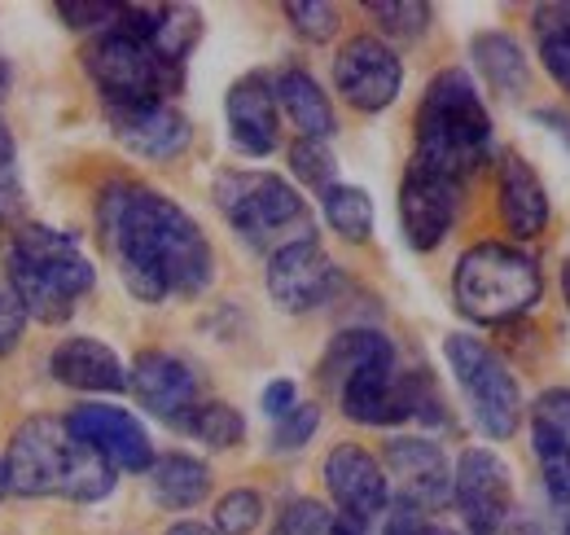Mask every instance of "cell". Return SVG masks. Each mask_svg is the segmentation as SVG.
I'll use <instances>...</instances> for the list:
<instances>
[{
  "instance_id": "37",
  "label": "cell",
  "mask_w": 570,
  "mask_h": 535,
  "mask_svg": "<svg viewBox=\"0 0 570 535\" xmlns=\"http://www.w3.org/2000/svg\"><path fill=\"white\" fill-rule=\"evenodd\" d=\"M382 535H430V518L417 509V505L395 500V509L386 514V527H382Z\"/></svg>"
},
{
  "instance_id": "13",
  "label": "cell",
  "mask_w": 570,
  "mask_h": 535,
  "mask_svg": "<svg viewBox=\"0 0 570 535\" xmlns=\"http://www.w3.org/2000/svg\"><path fill=\"white\" fill-rule=\"evenodd\" d=\"M338 290V264L325 255L316 237L289 242L268 255V294L282 312H312L330 303Z\"/></svg>"
},
{
  "instance_id": "41",
  "label": "cell",
  "mask_w": 570,
  "mask_h": 535,
  "mask_svg": "<svg viewBox=\"0 0 570 535\" xmlns=\"http://www.w3.org/2000/svg\"><path fill=\"white\" fill-rule=\"evenodd\" d=\"M167 535H219V532L203 527V523H176V527H167Z\"/></svg>"
},
{
  "instance_id": "3",
  "label": "cell",
  "mask_w": 570,
  "mask_h": 535,
  "mask_svg": "<svg viewBox=\"0 0 570 535\" xmlns=\"http://www.w3.org/2000/svg\"><path fill=\"white\" fill-rule=\"evenodd\" d=\"M13 496H67L75 505H92L115 492L119 469L79 444L62 417H27L4 453Z\"/></svg>"
},
{
  "instance_id": "12",
  "label": "cell",
  "mask_w": 570,
  "mask_h": 535,
  "mask_svg": "<svg viewBox=\"0 0 570 535\" xmlns=\"http://www.w3.org/2000/svg\"><path fill=\"white\" fill-rule=\"evenodd\" d=\"M461 194H465L461 181H452L443 172H430L422 163H409L404 185H400L404 242L413 251H434L448 237V228L456 224V215H461Z\"/></svg>"
},
{
  "instance_id": "42",
  "label": "cell",
  "mask_w": 570,
  "mask_h": 535,
  "mask_svg": "<svg viewBox=\"0 0 570 535\" xmlns=\"http://www.w3.org/2000/svg\"><path fill=\"white\" fill-rule=\"evenodd\" d=\"M9 84H13V70H9V62H4V58H0V97H4V93H9Z\"/></svg>"
},
{
  "instance_id": "23",
  "label": "cell",
  "mask_w": 570,
  "mask_h": 535,
  "mask_svg": "<svg viewBox=\"0 0 570 535\" xmlns=\"http://www.w3.org/2000/svg\"><path fill=\"white\" fill-rule=\"evenodd\" d=\"M212 492V469L203 466L198 457L189 453H167V457H154L149 466V496L163 505V509H194L203 505Z\"/></svg>"
},
{
  "instance_id": "8",
  "label": "cell",
  "mask_w": 570,
  "mask_h": 535,
  "mask_svg": "<svg viewBox=\"0 0 570 535\" xmlns=\"http://www.w3.org/2000/svg\"><path fill=\"white\" fill-rule=\"evenodd\" d=\"M83 67L92 84L101 88L106 106H137V101H163L167 93L180 88V67L154 54V45L141 40L124 18L106 27L88 49Z\"/></svg>"
},
{
  "instance_id": "36",
  "label": "cell",
  "mask_w": 570,
  "mask_h": 535,
  "mask_svg": "<svg viewBox=\"0 0 570 535\" xmlns=\"http://www.w3.org/2000/svg\"><path fill=\"white\" fill-rule=\"evenodd\" d=\"M124 13V4H106V0H62L58 18L75 31H92V27H115Z\"/></svg>"
},
{
  "instance_id": "11",
  "label": "cell",
  "mask_w": 570,
  "mask_h": 535,
  "mask_svg": "<svg viewBox=\"0 0 570 535\" xmlns=\"http://www.w3.org/2000/svg\"><path fill=\"white\" fill-rule=\"evenodd\" d=\"M334 84H338V93H343V101L352 110L377 115L404 88L400 54L377 36H352L334 58Z\"/></svg>"
},
{
  "instance_id": "45",
  "label": "cell",
  "mask_w": 570,
  "mask_h": 535,
  "mask_svg": "<svg viewBox=\"0 0 570 535\" xmlns=\"http://www.w3.org/2000/svg\"><path fill=\"white\" fill-rule=\"evenodd\" d=\"M509 535H540V527H531V523H522V527H513Z\"/></svg>"
},
{
  "instance_id": "4",
  "label": "cell",
  "mask_w": 570,
  "mask_h": 535,
  "mask_svg": "<svg viewBox=\"0 0 570 535\" xmlns=\"http://www.w3.org/2000/svg\"><path fill=\"white\" fill-rule=\"evenodd\" d=\"M488 149H492V115H488L474 79L456 67L439 70L417 106L413 163L465 185V176L483 167Z\"/></svg>"
},
{
  "instance_id": "22",
  "label": "cell",
  "mask_w": 570,
  "mask_h": 535,
  "mask_svg": "<svg viewBox=\"0 0 570 535\" xmlns=\"http://www.w3.org/2000/svg\"><path fill=\"white\" fill-rule=\"evenodd\" d=\"M273 93H277V106L289 115V124L307 136V140H330L334 136V128H338L334 106H330V97L321 93V84L303 67L277 70Z\"/></svg>"
},
{
  "instance_id": "25",
  "label": "cell",
  "mask_w": 570,
  "mask_h": 535,
  "mask_svg": "<svg viewBox=\"0 0 570 535\" xmlns=\"http://www.w3.org/2000/svg\"><path fill=\"white\" fill-rule=\"evenodd\" d=\"M531 448H535V461H540V457L570 453V391L567 387H553V391H544L540 400L531 403Z\"/></svg>"
},
{
  "instance_id": "33",
  "label": "cell",
  "mask_w": 570,
  "mask_h": 535,
  "mask_svg": "<svg viewBox=\"0 0 570 535\" xmlns=\"http://www.w3.org/2000/svg\"><path fill=\"white\" fill-rule=\"evenodd\" d=\"M330 527H334L330 509L321 500H312V496H298V500H289L277 514V523H273L268 535H330Z\"/></svg>"
},
{
  "instance_id": "15",
  "label": "cell",
  "mask_w": 570,
  "mask_h": 535,
  "mask_svg": "<svg viewBox=\"0 0 570 535\" xmlns=\"http://www.w3.org/2000/svg\"><path fill=\"white\" fill-rule=\"evenodd\" d=\"M128 387L145 412H154L167 426H180L203 403V382H198L194 364L171 351H141L128 369Z\"/></svg>"
},
{
  "instance_id": "43",
  "label": "cell",
  "mask_w": 570,
  "mask_h": 535,
  "mask_svg": "<svg viewBox=\"0 0 570 535\" xmlns=\"http://www.w3.org/2000/svg\"><path fill=\"white\" fill-rule=\"evenodd\" d=\"M562 299H567V308H570V255L562 260Z\"/></svg>"
},
{
  "instance_id": "19",
  "label": "cell",
  "mask_w": 570,
  "mask_h": 535,
  "mask_svg": "<svg viewBox=\"0 0 570 535\" xmlns=\"http://www.w3.org/2000/svg\"><path fill=\"white\" fill-rule=\"evenodd\" d=\"M106 124L119 145L141 158H176L189 145V119L171 101H137V106H106Z\"/></svg>"
},
{
  "instance_id": "10",
  "label": "cell",
  "mask_w": 570,
  "mask_h": 535,
  "mask_svg": "<svg viewBox=\"0 0 570 535\" xmlns=\"http://www.w3.org/2000/svg\"><path fill=\"white\" fill-rule=\"evenodd\" d=\"M452 505L470 535L504 532L513 514V474L492 448H465L452 469Z\"/></svg>"
},
{
  "instance_id": "6",
  "label": "cell",
  "mask_w": 570,
  "mask_h": 535,
  "mask_svg": "<svg viewBox=\"0 0 570 535\" xmlns=\"http://www.w3.org/2000/svg\"><path fill=\"white\" fill-rule=\"evenodd\" d=\"M540 290H544V276L535 260L504 242L470 246L452 272L456 312L479 325H504L513 317H527L540 303Z\"/></svg>"
},
{
  "instance_id": "7",
  "label": "cell",
  "mask_w": 570,
  "mask_h": 535,
  "mask_svg": "<svg viewBox=\"0 0 570 535\" xmlns=\"http://www.w3.org/2000/svg\"><path fill=\"white\" fill-rule=\"evenodd\" d=\"M212 194L224 220L259 251H282L289 242L312 237L307 202L273 172H219Z\"/></svg>"
},
{
  "instance_id": "2",
  "label": "cell",
  "mask_w": 570,
  "mask_h": 535,
  "mask_svg": "<svg viewBox=\"0 0 570 535\" xmlns=\"http://www.w3.org/2000/svg\"><path fill=\"white\" fill-rule=\"evenodd\" d=\"M321 382L338 391L343 412L360 426H400V421H434L439 391L426 373H400L395 342L377 330H343L321 356Z\"/></svg>"
},
{
  "instance_id": "44",
  "label": "cell",
  "mask_w": 570,
  "mask_h": 535,
  "mask_svg": "<svg viewBox=\"0 0 570 535\" xmlns=\"http://www.w3.org/2000/svg\"><path fill=\"white\" fill-rule=\"evenodd\" d=\"M9 496V469H4V457H0V500Z\"/></svg>"
},
{
  "instance_id": "9",
  "label": "cell",
  "mask_w": 570,
  "mask_h": 535,
  "mask_svg": "<svg viewBox=\"0 0 570 535\" xmlns=\"http://www.w3.org/2000/svg\"><path fill=\"white\" fill-rule=\"evenodd\" d=\"M443 356H448V369L470 403L474 421L483 426V435L509 439L522 421V387H518L513 369L500 360L497 347H488L483 338L448 334Z\"/></svg>"
},
{
  "instance_id": "5",
  "label": "cell",
  "mask_w": 570,
  "mask_h": 535,
  "mask_svg": "<svg viewBox=\"0 0 570 535\" xmlns=\"http://www.w3.org/2000/svg\"><path fill=\"white\" fill-rule=\"evenodd\" d=\"M9 285L27 303V317L45 325L71 321L75 303L97 285V268L79 251L71 233L45 228V224H22L9 242Z\"/></svg>"
},
{
  "instance_id": "40",
  "label": "cell",
  "mask_w": 570,
  "mask_h": 535,
  "mask_svg": "<svg viewBox=\"0 0 570 535\" xmlns=\"http://www.w3.org/2000/svg\"><path fill=\"white\" fill-rule=\"evenodd\" d=\"M330 535H368V527H364V523H352V518H343V514H338V518H334V527H330Z\"/></svg>"
},
{
  "instance_id": "31",
  "label": "cell",
  "mask_w": 570,
  "mask_h": 535,
  "mask_svg": "<svg viewBox=\"0 0 570 535\" xmlns=\"http://www.w3.org/2000/svg\"><path fill=\"white\" fill-rule=\"evenodd\" d=\"M264 523V500L259 492L250 487H237V492H224L219 505H215V532L219 535H250Z\"/></svg>"
},
{
  "instance_id": "17",
  "label": "cell",
  "mask_w": 570,
  "mask_h": 535,
  "mask_svg": "<svg viewBox=\"0 0 570 535\" xmlns=\"http://www.w3.org/2000/svg\"><path fill=\"white\" fill-rule=\"evenodd\" d=\"M386 469L400 483V500L417 505L422 514H434L452 500V466L434 439L395 435L386 444Z\"/></svg>"
},
{
  "instance_id": "38",
  "label": "cell",
  "mask_w": 570,
  "mask_h": 535,
  "mask_svg": "<svg viewBox=\"0 0 570 535\" xmlns=\"http://www.w3.org/2000/svg\"><path fill=\"white\" fill-rule=\"evenodd\" d=\"M264 412H268V417H273V421H282L285 412H294V408H298V391H294V382H289V378H277V382H268V387H264Z\"/></svg>"
},
{
  "instance_id": "20",
  "label": "cell",
  "mask_w": 570,
  "mask_h": 535,
  "mask_svg": "<svg viewBox=\"0 0 570 535\" xmlns=\"http://www.w3.org/2000/svg\"><path fill=\"white\" fill-rule=\"evenodd\" d=\"M497 206L504 228L518 242H531L549 228V194L540 172L522 158V154H504L497 167Z\"/></svg>"
},
{
  "instance_id": "30",
  "label": "cell",
  "mask_w": 570,
  "mask_h": 535,
  "mask_svg": "<svg viewBox=\"0 0 570 535\" xmlns=\"http://www.w3.org/2000/svg\"><path fill=\"white\" fill-rule=\"evenodd\" d=\"M364 9H368V18H377V27L386 36H400V40H417L430 27V4L422 0H373Z\"/></svg>"
},
{
  "instance_id": "29",
  "label": "cell",
  "mask_w": 570,
  "mask_h": 535,
  "mask_svg": "<svg viewBox=\"0 0 570 535\" xmlns=\"http://www.w3.org/2000/svg\"><path fill=\"white\" fill-rule=\"evenodd\" d=\"M289 172H294L307 189H316V194H325V189L338 185V163H334V154H330L325 140L298 136V140L289 145Z\"/></svg>"
},
{
  "instance_id": "1",
  "label": "cell",
  "mask_w": 570,
  "mask_h": 535,
  "mask_svg": "<svg viewBox=\"0 0 570 535\" xmlns=\"http://www.w3.org/2000/svg\"><path fill=\"white\" fill-rule=\"evenodd\" d=\"M97 233L141 303H163L171 294L194 299L212 285L215 255L198 220L149 185L110 181L97 194Z\"/></svg>"
},
{
  "instance_id": "14",
  "label": "cell",
  "mask_w": 570,
  "mask_h": 535,
  "mask_svg": "<svg viewBox=\"0 0 570 535\" xmlns=\"http://www.w3.org/2000/svg\"><path fill=\"white\" fill-rule=\"evenodd\" d=\"M71 435L79 444H88L97 457H106L115 469L124 474H149L154 466V444L145 435V426L115 403H79L67 417Z\"/></svg>"
},
{
  "instance_id": "35",
  "label": "cell",
  "mask_w": 570,
  "mask_h": 535,
  "mask_svg": "<svg viewBox=\"0 0 570 535\" xmlns=\"http://www.w3.org/2000/svg\"><path fill=\"white\" fill-rule=\"evenodd\" d=\"M316 426H321V408H316V403H298L294 412H285L282 421H277V430H273V448H277V453L303 448V444L316 435Z\"/></svg>"
},
{
  "instance_id": "32",
  "label": "cell",
  "mask_w": 570,
  "mask_h": 535,
  "mask_svg": "<svg viewBox=\"0 0 570 535\" xmlns=\"http://www.w3.org/2000/svg\"><path fill=\"white\" fill-rule=\"evenodd\" d=\"M285 18H289V27H294L303 40H312V45H325V40L338 31V9L325 4V0H289V4H285Z\"/></svg>"
},
{
  "instance_id": "24",
  "label": "cell",
  "mask_w": 570,
  "mask_h": 535,
  "mask_svg": "<svg viewBox=\"0 0 570 535\" xmlns=\"http://www.w3.org/2000/svg\"><path fill=\"white\" fill-rule=\"evenodd\" d=\"M470 49H474V67L483 70V79H488L492 93H500V97L527 93L531 70H527V54H522V45L513 36H504V31H479Z\"/></svg>"
},
{
  "instance_id": "28",
  "label": "cell",
  "mask_w": 570,
  "mask_h": 535,
  "mask_svg": "<svg viewBox=\"0 0 570 535\" xmlns=\"http://www.w3.org/2000/svg\"><path fill=\"white\" fill-rule=\"evenodd\" d=\"M535 40H540V62L544 70L570 93V9L553 4V9H535Z\"/></svg>"
},
{
  "instance_id": "34",
  "label": "cell",
  "mask_w": 570,
  "mask_h": 535,
  "mask_svg": "<svg viewBox=\"0 0 570 535\" xmlns=\"http://www.w3.org/2000/svg\"><path fill=\"white\" fill-rule=\"evenodd\" d=\"M27 303L18 299V290L9 285V276H0V356H13L18 342L27 334Z\"/></svg>"
},
{
  "instance_id": "21",
  "label": "cell",
  "mask_w": 570,
  "mask_h": 535,
  "mask_svg": "<svg viewBox=\"0 0 570 535\" xmlns=\"http://www.w3.org/2000/svg\"><path fill=\"white\" fill-rule=\"evenodd\" d=\"M53 378L71 391H97V396H119L128 391V369L124 360L115 356V347H106L101 338H67L58 342L53 360H49Z\"/></svg>"
},
{
  "instance_id": "16",
  "label": "cell",
  "mask_w": 570,
  "mask_h": 535,
  "mask_svg": "<svg viewBox=\"0 0 570 535\" xmlns=\"http://www.w3.org/2000/svg\"><path fill=\"white\" fill-rule=\"evenodd\" d=\"M325 487H330V500L338 505V514L352 523H364V527L377 514H386V505H391L386 469L360 444H338L325 457Z\"/></svg>"
},
{
  "instance_id": "26",
  "label": "cell",
  "mask_w": 570,
  "mask_h": 535,
  "mask_svg": "<svg viewBox=\"0 0 570 535\" xmlns=\"http://www.w3.org/2000/svg\"><path fill=\"white\" fill-rule=\"evenodd\" d=\"M176 430H185V435H194L198 444H207L215 453H224V448H237L242 439H246V421H242V412L233 408V403H219V400H203Z\"/></svg>"
},
{
  "instance_id": "18",
  "label": "cell",
  "mask_w": 570,
  "mask_h": 535,
  "mask_svg": "<svg viewBox=\"0 0 570 535\" xmlns=\"http://www.w3.org/2000/svg\"><path fill=\"white\" fill-rule=\"evenodd\" d=\"M277 93L273 79L264 70L242 75L228 97H224V119H228V136L246 158H268L282 140V124H277Z\"/></svg>"
},
{
  "instance_id": "39",
  "label": "cell",
  "mask_w": 570,
  "mask_h": 535,
  "mask_svg": "<svg viewBox=\"0 0 570 535\" xmlns=\"http://www.w3.org/2000/svg\"><path fill=\"white\" fill-rule=\"evenodd\" d=\"M13 158H18L13 136H9V128L0 124V194H9V189H13Z\"/></svg>"
},
{
  "instance_id": "27",
  "label": "cell",
  "mask_w": 570,
  "mask_h": 535,
  "mask_svg": "<svg viewBox=\"0 0 570 535\" xmlns=\"http://www.w3.org/2000/svg\"><path fill=\"white\" fill-rule=\"evenodd\" d=\"M325 220L343 242H364L373 233V202L360 185H334L321 194Z\"/></svg>"
},
{
  "instance_id": "46",
  "label": "cell",
  "mask_w": 570,
  "mask_h": 535,
  "mask_svg": "<svg viewBox=\"0 0 570 535\" xmlns=\"http://www.w3.org/2000/svg\"><path fill=\"white\" fill-rule=\"evenodd\" d=\"M430 535H456L452 527H439V523H430Z\"/></svg>"
}]
</instances>
